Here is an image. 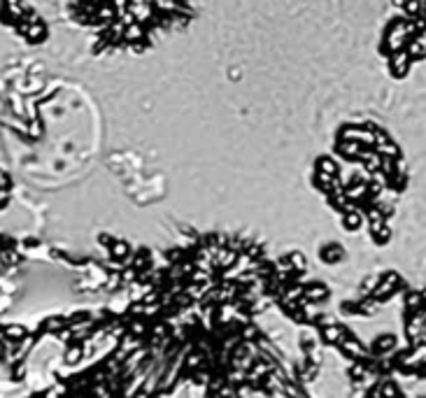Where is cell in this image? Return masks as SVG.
<instances>
[{"label":"cell","mask_w":426,"mask_h":398,"mask_svg":"<svg viewBox=\"0 0 426 398\" xmlns=\"http://www.w3.org/2000/svg\"><path fill=\"white\" fill-rule=\"evenodd\" d=\"M426 0H400L384 23L378 52L391 77L403 79L426 59Z\"/></svg>","instance_id":"7a4b0ae2"},{"label":"cell","mask_w":426,"mask_h":398,"mask_svg":"<svg viewBox=\"0 0 426 398\" xmlns=\"http://www.w3.org/2000/svg\"><path fill=\"white\" fill-rule=\"evenodd\" d=\"M72 16L96 52L145 54L196 19V0H72Z\"/></svg>","instance_id":"6da1fadb"}]
</instances>
